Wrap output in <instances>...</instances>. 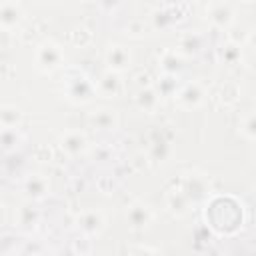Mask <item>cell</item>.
I'll list each match as a JSON object with an SVG mask.
<instances>
[{
    "mask_svg": "<svg viewBox=\"0 0 256 256\" xmlns=\"http://www.w3.org/2000/svg\"><path fill=\"white\" fill-rule=\"evenodd\" d=\"M62 60H64V54L60 50V46L56 42H42L36 46L34 50V66L40 70V72H54L62 66Z\"/></svg>",
    "mask_w": 256,
    "mask_h": 256,
    "instance_id": "1",
    "label": "cell"
},
{
    "mask_svg": "<svg viewBox=\"0 0 256 256\" xmlns=\"http://www.w3.org/2000/svg\"><path fill=\"white\" fill-rule=\"evenodd\" d=\"M18 218H20V224L32 226V224H36V220H38V212H36V208H32V206H22L20 212H18Z\"/></svg>",
    "mask_w": 256,
    "mask_h": 256,
    "instance_id": "22",
    "label": "cell"
},
{
    "mask_svg": "<svg viewBox=\"0 0 256 256\" xmlns=\"http://www.w3.org/2000/svg\"><path fill=\"white\" fill-rule=\"evenodd\" d=\"M92 122H94V126H98L102 130H108V128H114L116 126V116H114L112 110H98L92 116Z\"/></svg>",
    "mask_w": 256,
    "mask_h": 256,
    "instance_id": "17",
    "label": "cell"
},
{
    "mask_svg": "<svg viewBox=\"0 0 256 256\" xmlns=\"http://www.w3.org/2000/svg\"><path fill=\"white\" fill-rule=\"evenodd\" d=\"M98 88H100V92H102L104 96H110V98H112V96H120V94H122L124 82L120 80V74H118V72L108 70V72H104V74L100 76Z\"/></svg>",
    "mask_w": 256,
    "mask_h": 256,
    "instance_id": "10",
    "label": "cell"
},
{
    "mask_svg": "<svg viewBox=\"0 0 256 256\" xmlns=\"http://www.w3.org/2000/svg\"><path fill=\"white\" fill-rule=\"evenodd\" d=\"M136 104L144 112H154L158 108V104H160V94L154 88H150V86L140 88V92L136 96Z\"/></svg>",
    "mask_w": 256,
    "mask_h": 256,
    "instance_id": "12",
    "label": "cell"
},
{
    "mask_svg": "<svg viewBox=\"0 0 256 256\" xmlns=\"http://www.w3.org/2000/svg\"><path fill=\"white\" fill-rule=\"evenodd\" d=\"M240 96V88L234 84V82H228L222 86V102L224 104H234Z\"/></svg>",
    "mask_w": 256,
    "mask_h": 256,
    "instance_id": "21",
    "label": "cell"
},
{
    "mask_svg": "<svg viewBox=\"0 0 256 256\" xmlns=\"http://www.w3.org/2000/svg\"><path fill=\"white\" fill-rule=\"evenodd\" d=\"M126 30H130V34H134V36H138L140 32H144V28L140 26V22H132L130 26H126Z\"/></svg>",
    "mask_w": 256,
    "mask_h": 256,
    "instance_id": "26",
    "label": "cell"
},
{
    "mask_svg": "<svg viewBox=\"0 0 256 256\" xmlns=\"http://www.w3.org/2000/svg\"><path fill=\"white\" fill-rule=\"evenodd\" d=\"M48 190H50V184H48V180L42 174H32L24 182V192L32 200H42L48 194Z\"/></svg>",
    "mask_w": 256,
    "mask_h": 256,
    "instance_id": "11",
    "label": "cell"
},
{
    "mask_svg": "<svg viewBox=\"0 0 256 256\" xmlns=\"http://www.w3.org/2000/svg\"><path fill=\"white\" fill-rule=\"evenodd\" d=\"M166 202H168V208L176 214V216H182L188 212V204H190V198L180 190V188H174L168 192L166 196Z\"/></svg>",
    "mask_w": 256,
    "mask_h": 256,
    "instance_id": "13",
    "label": "cell"
},
{
    "mask_svg": "<svg viewBox=\"0 0 256 256\" xmlns=\"http://www.w3.org/2000/svg\"><path fill=\"white\" fill-rule=\"evenodd\" d=\"M94 86L90 84V80L80 72L76 78H66V94L70 100L74 102H88L92 98Z\"/></svg>",
    "mask_w": 256,
    "mask_h": 256,
    "instance_id": "2",
    "label": "cell"
},
{
    "mask_svg": "<svg viewBox=\"0 0 256 256\" xmlns=\"http://www.w3.org/2000/svg\"><path fill=\"white\" fill-rule=\"evenodd\" d=\"M200 46H202V40L196 32H188L180 38V52H184V54H196L200 50Z\"/></svg>",
    "mask_w": 256,
    "mask_h": 256,
    "instance_id": "16",
    "label": "cell"
},
{
    "mask_svg": "<svg viewBox=\"0 0 256 256\" xmlns=\"http://www.w3.org/2000/svg\"><path fill=\"white\" fill-rule=\"evenodd\" d=\"M22 120V112L12 106V104H2L0 106V124L2 128H18Z\"/></svg>",
    "mask_w": 256,
    "mask_h": 256,
    "instance_id": "14",
    "label": "cell"
},
{
    "mask_svg": "<svg viewBox=\"0 0 256 256\" xmlns=\"http://www.w3.org/2000/svg\"><path fill=\"white\" fill-rule=\"evenodd\" d=\"M60 146L64 148L66 154L78 156V154H82V152L88 148V140H86V136H84L80 130H68V132L62 134Z\"/></svg>",
    "mask_w": 256,
    "mask_h": 256,
    "instance_id": "6",
    "label": "cell"
},
{
    "mask_svg": "<svg viewBox=\"0 0 256 256\" xmlns=\"http://www.w3.org/2000/svg\"><path fill=\"white\" fill-rule=\"evenodd\" d=\"M22 16H24V10L18 2H14V0L0 2V26H2V30L8 32V30L16 28V24L22 20Z\"/></svg>",
    "mask_w": 256,
    "mask_h": 256,
    "instance_id": "3",
    "label": "cell"
},
{
    "mask_svg": "<svg viewBox=\"0 0 256 256\" xmlns=\"http://www.w3.org/2000/svg\"><path fill=\"white\" fill-rule=\"evenodd\" d=\"M104 228V216L98 210H84L78 216V230L84 236H96Z\"/></svg>",
    "mask_w": 256,
    "mask_h": 256,
    "instance_id": "4",
    "label": "cell"
},
{
    "mask_svg": "<svg viewBox=\"0 0 256 256\" xmlns=\"http://www.w3.org/2000/svg\"><path fill=\"white\" fill-rule=\"evenodd\" d=\"M106 64L112 72H122L130 66V52L120 44H112L106 50Z\"/></svg>",
    "mask_w": 256,
    "mask_h": 256,
    "instance_id": "7",
    "label": "cell"
},
{
    "mask_svg": "<svg viewBox=\"0 0 256 256\" xmlns=\"http://www.w3.org/2000/svg\"><path fill=\"white\" fill-rule=\"evenodd\" d=\"M126 218H128V222H130V226H132L134 230H142V228H146V226L152 222V210H150L146 204L136 202V204H132V206L128 208Z\"/></svg>",
    "mask_w": 256,
    "mask_h": 256,
    "instance_id": "8",
    "label": "cell"
},
{
    "mask_svg": "<svg viewBox=\"0 0 256 256\" xmlns=\"http://www.w3.org/2000/svg\"><path fill=\"white\" fill-rule=\"evenodd\" d=\"M248 42L254 46V50H256V30H252V32H248Z\"/></svg>",
    "mask_w": 256,
    "mask_h": 256,
    "instance_id": "27",
    "label": "cell"
},
{
    "mask_svg": "<svg viewBox=\"0 0 256 256\" xmlns=\"http://www.w3.org/2000/svg\"><path fill=\"white\" fill-rule=\"evenodd\" d=\"M174 90H176V80H174V76H168V74H166V76L160 80L156 92H158L160 96H168V94H172Z\"/></svg>",
    "mask_w": 256,
    "mask_h": 256,
    "instance_id": "23",
    "label": "cell"
},
{
    "mask_svg": "<svg viewBox=\"0 0 256 256\" xmlns=\"http://www.w3.org/2000/svg\"><path fill=\"white\" fill-rule=\"evenodd\" d=\"M160 62H162L164 74H168V76H174L180 70V54L176 50H166L162 54V60Z\"/></svg>",
    "mask_w": 256,
    "mask_h": 256,
    "instance_id": "15",
    "label": "cell"
},
{
    "mask_svg": "<svg viewBox=\"0 0 256 256\" xmlns=\"http://www.w3.org/2000/svg\"><path fill=\"white\" fill-rule=\"evenodd\" d=\"M180 106L184 108H196L204 102V88L200 82H190L186 86H182V90L176 94Z\"/></svg>",
    "mask_w": 256,
    "mask_h": 256,
    "instance_id": "5",
    "label": "cell"
},
{
    "mask_svg": "<svg viewBox=\"0 0 256 256\" xmlns=\"http://www.w3.org/2000/svg\"><path fill=\"white\" fill-rule=\"evenodd\" d=\"M150 154H152V158H154V160L164 162V160L170 156V144H168V142H164V140H158V142H154V144H152Z\"/></svg>",
    "mask_w": 256,
    "mask_h": 256,
    "instance_id": "20",
    "label": "cell"
},
{
    "mask_svg": "<svg viewBox=\"0 0 256 256\" xmlns=\"http://www.w3.org/2000/svg\"><path fill=\"white\" fill-rule=\"evenodd\" d=\"M18 140H20L18 128H2V144H4V150L16 148L18 146Z\"/></svg>",
    "mask_w": 256,
    "mask_h": 256,
    "instance_id": "19",
    "label": "cell"
},
{
    "mask_svg": "<svg viewBox=\"0 0 256 256\" xmlns=\"http://www.w3.org/2000/svg\"><path fill=\"white\" fill-rule=\"evenodd\" d=\"M222 56L226 58V62H234V60H238L240 58V46H236V44H228L224 50H222Z\"/></svg>",
    "mask_w": 256,
    "mask_h": 256,
    "instance_id": "24",
    "label": "cell"
},
{
    "mask_svg": "<svg viewBox=\"0 0 256 256\" xmlns=\"http://www.w3.org/2000/svg\"><path fill=\"white\" fill-rule=\"evenodd\" d=\"M208 16L218 28H228L234 20V8L226 2H216L208 6Z\"/></svg>",
    "mask_w": 256,
    "mask_h": 256,
    "instance_id": "9",
    "label": "cell"
},
{
    "mask_svg": "<svg viewBox=\"0 0 256 256\" xmlns=\"http://www.w3.org/2000/svg\"><path fill=\"white\" fill-rule=\"evenodd\" d=\"M240 130L246 138L250 140H256V110H252L250 114H246L242 118V124H240Z\"/></svg>",
    "mask_w": 256,
    "mask_h": 256,
    "instance_id": "18",
    "label": "cell"
},
{
    "mask_svg": "<svg viewBox=\"0 0 256 256\" xmlns=\"http://www.w3.org/2000/svg\"><path fill=\"white\" fill-rule=\"evenodd\" d=\"M130 256H158V252L152 250V248H148V246H138V248L132 250Z\"/></svg>",
    "mask_w": 256,
    "mask_h": 256,
    "instance_id": "25",
    "label": "cell"
}]
</instances>
